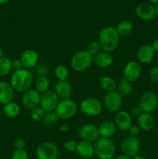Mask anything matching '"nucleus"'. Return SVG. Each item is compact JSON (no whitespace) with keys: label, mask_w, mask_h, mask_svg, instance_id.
<instances>
[{"label":"nucleus","mask_w":158,"mask_h":159,"mask_svg":"<svg viewBox=\"0 0 158 159\" xmlns=\"http://www.w3.org/2000/svg\"><path fill=\"white\" fill-rule=\"evenodd\" d=\"M122 104V96L117 91L108 92L103 97V106L108 111L116 113L120 110Z\"/></svg>","instance_id":"obj_9"},{"label":"nucleus","mask_w":158,"mask_h":159,"mask_svg":"<svg viewBox=\"0 0 158 159\" xmlns=\"http://www.w3.org/2000/svg\"><path fill=\"white\" fill-rule=\"evenodd\" d=\"M99 85H100L101 88L105 90L106 93L117 90L118 83L116 79L112 76L105 75L101 78L100 81H99Z\"/></svg>","instance_id":"obj_25"},{"label":"nucleus","mask_w":158,"mask_h":159,"mask_svg":"<svg viewBox=\"0 0 158 159\" xmlns=\"http://www.w3.org/2000/svg\"><path fill=\"white\" fill-rule=\"evenodd\" d=\"M14 147L15 149L18 150H22L24 149L26 147V141L23 138H18L14 141Z\"/></svg>","instance_id":"obj_39"},{"label":"nucleus","mask_w":158,"mask_h":159,"mask_svg":"<svg viewBox=\"0 0 158 159\" xmlns=\"http://www.w3.org/2000/svg\"><path fill=\"white\" fill-rule=\"evenodd\" d=\"M59 98L54 93V91L48 90L46 93L41 94L40 107L46 112L54 111L58 104Z\"/></svg>","instance_id":"obj_14"},{"label":"nucleus","mask_w":158,"mask_h":159,"mask_svg":"<svg viewBox=\"0 0 158 159\" xmlns=\"http://www.w3.org/2000/svg\"><path fill=\"white\" fill-rule=\"evenodd\" d=\"M114 59L111 53L106 51H100L99 54L93 57V63L101 68H106L113 64Z\"/></svg>","instance_id":"obj_20"},{"label":"nucleus","mask_w":158,"mask_h":159,"mask_svg":"<svg viewBox=\"0 0 158 159\" xmlns=\"http://www.w3.org/2000/svg\"><path fill=\"white\" fill-rule=\"evenodd\" d=\"M136 15L138 18L143 21H150L156 16L155 7L149 2H141L135 9Z\"/></svg>","instance_id":"obj_15"},{"label":"nucleus","mask_w":158,"mask_h":159,"mask_svg":"<svg viewBox=\"0 0 158 159\" xmlns=\"http://www.w3.org/2000/svg\"><path fill=\"white\" fill-rule=\"evenodd\" d=\"M15 96V91L9 82L6 81L0 82V104L6 105L12 102Z\"/></svg>","instance_id":"obj_18"},{"label":"nucleus","mask_w":158,"mask_h":159,"mask_svg":"<svg viewBox=\"0 0 158 159\" xmlns=\"http://www.w3.org/2000/svg\"><path fill=\"white\" fill-rule=\"evenodd\" d=\"M133 159H147L144 155H136L133 157Z\"/></svg>","instance_id":"obj_46"},{"label":"nucleus","mask_w":158,"mask_h":159,"mask_svg":"<svg viewBox=\"0 0 158 159\" xmlns=\"http://www.w3.org/2000/svg\"><path fill=\"white\" fill-rule=\"evenodd\" d=\"M151 47L155 53H158V39H156V40H153L151 44Z\"/></svg>","instance_id":"obj_43"},{"label":"nucleus","mask_w":158,"mask_h":159,"mask_svg":"<svg viewBox=\"0 0 158 159\" xmlns=\"http://www.w3.org/2000/svg\"><path fill=\"white\" fill-rule=\"evenodd\" d=\"M155 12H156V16H158V5H156V7H155Z\"/></svg>","instance_id":"obj_50"},{"label":"nucleus","mask_w":158,"mask_h":159,"mask_svg":"<svg viewBox=\"0 0 158 159\" xmlns=\"http://www.w3.org/2000/svg\"><path fill=\"white\" fill-rule=\"evenodd\" d=\"M11 159H29V155L24 149L22 150L15 149L12 154Z\"/></svg>","instance_id":"obj_37"},{"label":"nucleus","mask_w":158,"mask_h":159,"mask_svg":"<svg viewBox=\"0 0 158 159\" xmlns=\"http://www.w3.org/2000/svg\"><path fill=\"white\" fill-rule=\"evenodd\" d=\"M117 91L120 93L122 97L129 96L133 93V83L122 78L118 84Z\"/></svg>","instance_id":"obj_30"},{"label":"nucleus","mask_w":158,"mask_h":159,"mask_svg":"<svg viewBox=\"0 0 158 159\" xmlns=\"http://www.w3.org/2000/svg\"><path fill=\"white\" fill-rule=\"evenodd\" d=\"M115 124L116 127L122 131H128L130 127L133 125L131 116L128 112L119 110L116 113Z\"/></svg>","instance_id":"obj_17"},{"label":"nucleus","mask_w":158,"mask_h":159,"mask_svg":"<svg viewBox=\"0 0 158 159\" xmlns=\"http://www.w3.org/2000/svg\"><path fill=\"white\" fill-rule=\"evenodd\" d=\"M128 131L129 133V135L137 137L138 135H139V132H140V128H139V126L132 125L131 127H130V128L129 129Z\"/></svg>","instance_id":"obj_41"},{"label":"nucleus","mask_w":158,"mask_h":159,"mask_svg":"<svg viewBox=\"0 0 158 159\" xmlns=\"http://www.w3.org/2000/svg\"><path fill=\"white\" fill-rule=\"evenodd\" d=\"M59 117L57 116V113L55 111H50V112H46L45 114L44 119H43V122L47 125H53L55 123H57L59 120Z\"/></svg>","instance_id":"obj_34"},{"label":"nucleus","mask_w":158,"mask_h":159,"mask_svg":"<svg viewBox=\"0 0 158 159\" xmlns=\"http://www.w3.org/2000/svg\"><path fill=\"white\" fill-rule=\"evenodd\" d=\"M139 106L143 113H153L158 108V96L153 91L145 92L139 99Z\"/></svg>","instance_id":"obj_10"},{"label":"nucleus","mask_w":158,"mask_h":159,"mask_svg":"<svg viewBox=\"0 0 158 159\" xmlns=\"http://www.w3.org/2000/svg\"><path fill=\"white\" fill-rule=\"evenodd\" d=\"M33 82V74L32 71L26 68H21L14 71L10 77V82L14 91L23 93L30 89Z\"/></svg>","instance_id":"obj_1"},{"label":"nucleus","mask_w":158,"mask_h":159,"mask_svg":"<svg viewBox=\"0 0 158 159\" xmlns=\"http://www.w3.org/2000/svg\"><path fill=\"white\" fill-rule=\"evenodd\" d=\"M40 97L41 94H40L35 89H29L23 93L21 103L26 110L31 111L33 109L40 107Z\"/></svg>","instance_id":"obj_11"},{"label":"nucleus","mask_w":158,"mask_h":159,"mask_svg":"<svg viewBox=\"0 0 158 159\" xmlns=\"http://www.w3.org/2000/svg\"><path fill=\"white\" fill-rule=\"evenodd\" d=\"M77 143L76 141L72 139H69L67 140V141H64V148L66 151L69 152H76L77 150Z\"/></svg>","instance_id":"obj_36"},{"label":"nucleus","mask_w":158,"mask_h":159,"mask_svg":"<svg viewBox=\"0 0 158 159\" xmlns=\"http://www.w3.org/2000/svg\"><path fill=\"white\" fill-rule=\"evenodd\" d=\"M34 70H35V72L37 74V77H40V76H47L48 73H49L48 66L43 63L37 64L35 68H34Z\"/></svg>","instance_id":"obj_35"},{"label":"nucleus","mask_w":158,"mask_h":159,"mask_svg":"<svg viewBox=\"0 0 158 159\" xmlns=\"http://www.w3.org/2000/svg\"><path fill=\"white\" fill-rule=\"evenodd\" d=\"M138 126L145 131H150L156 126V120L151 113H143L137 117Z\"/></svg>","instance_id":"obj_23"},{"label":"nucleus","mask_w":158,"mask_h":159,"mask_svg":"<svg viewBox=\"0 0 158 159\" xmlns=\"http://www.w3.org/2000/svg\"><path fill=\"white\" fill-rule=\"evenodd\" d=\"M94 155L99 159H112L116 153V148L111 138H99L94 144Z\"/></svg>","instance_id":"obj_3"},{"label":"nucleus","mask_w":158,"mask_h":159,"mask_svg":"<svg viewBox=\"0 0 158 159\" xmlns=\"http://www.w3.org/2000/svg\"><path fill=\"white\" fill-rule=\"evenodd\" d=\"M9 0H0V5H4L9 2Z\"/></svg>","instance_id":"obj_48"},{"label":"nucleus","mask_w":158,"mask_h":159,"mask_svg":"<svg viewBox=\"0 0 158 159\" xmlns=\"http://www.w3.org/2000/svg\"><path fill=\"white\" fill-rule=\"evenodd\" d=\"M157 133H158V127H157Z\"/></svg>","instance_id":"obj_51"},{"label":"nucleus","mask_w":158,"mask_h":159,"mask_svg":"<svg viewBox=\"0 0 158 159\" xmlns=\"http://www.w3.org/2000/svg\"><path fill=\"white\" fill-rule=\"evenodd\" d=\"M54 75L58 81H68L69 70L64 65H58L54 68Z\"/></svg>","instance_id":"obj_31"},{"label":"nucleus","mask_w":158,"mask_h":159,"mask_svg":"<svg viewBox=\"0 0 158 159\" xmlns=\"http://www.w3.org/2000/svg\"><path fill=\"white\" fill-rule=\"evenodd\" d=\"M149 79L152 82H158V66L153 67L149 71Z\"/></svg>","instance_id":"obj_38"},{"label":"nucleus","mask_w":158,"mask_h":159,"mask_svg":"<svg viewBox=\"0 0 158 159\" xmlns=\"http://www.w3.org/2000/svg\"><path fill=\"white\" fill-rule=\"evenodd\" d=\"M2 56H4V52H3V50L0 48V57H2Z\"/></svg>","instance_id":"obj_49"},{"label":"nucleus","mask_w":158,"mask_h":159,"mask_svg":"<svg viewBox=\"0 0 158 159\" xmlns=\"http://www.w3.org/2000/svg\"><path fill=\"white\" fill-rule=\"evenodd\" d=\"M98 129L100 138H111L116 133V126L115 122L111 120H105L99 124Z\"/></svg>","instance_id":"obj_24"},{"label":"nucleus","mask_w":158,"mask_h":159,"mask_svg":"<svg viewBox=\"0 0 158 159\" xmlns=\"http://www.w3.org/2000/svg\"><path fill=\"white\" fill-rule=\"evenodd\" d=\"M123 79L133 83L139 80L142 75V68L139 62L131 61L125 65L122 71Z\"/></svg>","instance_id":"obj_12"},{"label":"nucleus","mask_w":158,"mask_h":159,"mask_svg":"<svg viewBox=\"0 0 158 159\" xmlns=\"http://www.w3.org/2000/svg\"><path fill=\"white\" fill-rule=\"evenodd\" d=\"M143 113V112L142 109L140 108V107H139V105L134 106V107H133V108H132L131 110L132 115H133V116H136V117H138V116L140 114H142Z\"/></svg>","instance_id":"obj_42"},{"label":"nucleus","mask_w":158,"mask_h":159,"mask_svg":"<svg viewBox=\"0 0 158 159\" xmlns=\"http://www.w3.org/2000/svg\"><path fill=\"white\" fill-rule=\"evenodd\" d=\"M58 155V147L50 141L41 143L36 150L37 159H57Z\"/></svg>","instance_id":"obj_8"},{"label":"nucleus","mask_w":158,"mask_h":159,"mask_svg":"<svg viewBox=\"0 0 158 159\" xmlns=\"http://www.w3.org/2000/svg\"><path fill=\"white\" fill-rule=\"evenodd\" d=\"M54 111L59 119L70 120L77 114V105L71 99H62L59 101Z\"/></svg>","instance_id":"obj_5"},{"label":"nucleus","mask_w":158,"mask_h":159,"mask_svg":"<svg viewBox=\"0 0 158 159\" xmlns=\"http://www.w3.org/2000/svg\"><path fill=\"white\" fill-rule=\"evenodd\" d=\"M113 159H132V158H130V157L127 156V155L122 154V155H117V156H115Z\"/></svg>","instance_id":"obj_45"},{"label":"nucleus","mask_w":158,"mask_h":159,"mask_svg":"<svg viewBox=\"0 0 158 159\" xmlns=\"http://www.w3.org/2000/svg\"><path fill=\"white\" fill-rule=\"evenodd\" d=\"M120 41V36L113 26H105L99 34L98 42L103 51L112 52L118 48Z\"/></svg>","instance_id":"obj_2"},{"label":"nucleus","mask_w":158,"mask_h":159,"mask_svg":"<svg viewBox=\"0 0 158 159\" xmlns=\"http://www.w3.org/2000/svg\"><path fill=\"white\" fill-rule=\"evenodd\" d=\"M21 109L19 104L15 102H10L3 106V113L7 117L14 119L20 115Z\"/></svg>","instance_id":"obj_26"},{"label":"nucleus","mask_w":158,"mask_h":159,"mask_svg":"<svg viewBox=\"0 0 158 159\" xmlns=\"http://www.w3.org/2000/svg\"><path fill=\"white\" fill-rule=\"evenodd\" d=\"M46 111L40 107H37L30 111V117L31 119L36 122H40V121L43 120L44 119Z\"/></svg>","instance_id":"obj_32"},{"label":"nucleus","mask_w":158,"mask_h":159,"mask_svg":"<svg viewBox=\"0 0 158 159\" xmlns=\"http://www.w3.org/2000/svg\"><path fill=\"white\" fill-rule=\"evenodd\" d=\"M103 110V104L94 97H88L81 102L80 110L88 116H99Z\"/></svg>","instance_id":"obj_6"},{"label":"nucleus","mask_w":158,"mask_h":159,"mask_svg":"<svg viewBox=\"0 0 158 159\" xmlns=\"http://www.w3.org/2000/svg\"><path fill=\"white\" fill-rule=\"evenodd\" d=\"M150 1V2L151 3V4H154V5H158V0H149Z\"/></svg>","instance_id":"obj_47"},{"label":"nucleus","mask_w":158,"mask_h":159,"mask_svg":"<svg viewBox=\"0 0 158 159\" xmlns=\"http://www.w3.org/2000/svg\"><path fill=\"white\" fill-rule=\"evenodd\" d=\"M101 50H102V48H101L99 43L94 40V41H91V43H89V44L87 47L86 51L90 55L94 57V55H96V54L100 52Z\"/></svg>","instance_id":"obj_33"},{"label":"nucleus","mask_w":158,"mask_h":159,"mask_svg":"<svg viewBox=\"0 0 158 159\" xmlns=\"http://www.w3.org/2000/svg\"><path fill=\"white\" fill-rule=\"evenodd\" d=\"M154 51L150 44H144L137 51V59L139 63L149 64L154 58Z\"/></svg>","instance_id":"obj_21"},{"label":"nucleus","mask_w":158,"mask_h":159,"mask_svg":"<svg viewBox=\"0 0 158 159\" xmlns=\"http://www.w3.org/2000/svg\"><path fill=\"white\" fill-rule=\"evenodd\" d=\"M78 135L81 141L91 143L95 142L100 138L98 127L92 124H85L82 125L78 130Z\"/></svg>","instance_id":"obj_13"},{"label":"nucleus","mask_w":158,"mask_h":159,"mask_svg":"<svg viewBox=\"0 0 158 159\" xmlns=\"http://www.w3.org/2000/svg\"><path fill=\"white\" fill-rule=\"evenodd\" d=\"M21 68H23L20 58H15L12 60V69H13L14 71H17V70L21 69Z\"/></svg>","instance_id":"obj_40"},{"label":"nucleus","mask_w":158,"mask_h":159,"mask_svg":"<svg viewBox=\"0 0 158 159\" xmlns=\"http://www.w3.org/2000/svg\"><path fill=\"white\" fill-rule=\"evenodd\" d=\"M23 68L30 70L34 68L39 62V54L33 49H27L23 51L20 57Z\"/></svg>","instance_id":"obj_16"},{"label":"nucleus","mask_w":158,"mask_h":159,"mask_svg":"<svg viewBox=\"0 0 158 159\" xmlns=\"http://www.w3.org/2000/svg\"><path fill=\"white\" fill-rule=\"evenodd\" d=\"M140 146L141 143L138 137L128 135L122 139L120 147L123 155L133 158L135 155H138Z\"/></svg>","instance_id":"obj_7"},{"label":"nucleus","mask_w":158,"mask_h":159,"mask_svg":"<svg viewBox=\"0 0 158 159\" xmlns=\"http://www.w3.org/2000/svg\"><path fill=\"white\" fill-rule=\"evenodd\" d=\"M72 92V87L68 81H57L54 86V93L60 100L70 99Z\"/></svg>","instance_id":"obj_19"},{"label":"nucleus","mask_w":158,"mask_h":159,"mask_svg":"<svg viewBox=\"0 0 158 159\" xmlns=\"http://www.w3.org/2000/svg\"><path fill=\"white\" fill-rule=\"evenodd\" d=\"M71 66L77 72H82L88 70L93 64V57L86 50L76 51L71 59Z\"/></svg>","instance_id":"obj_4"},{"label":"nucleus","mask_w":158,"mask_h":159,"mask_svg":"<svg viewBox=\"0 0 158 159\" xmlns=\"http://www.w3.org/2000/svg\"><path fill=\"white\" fill-rule=\"evenodd\" d=\"M50 80L47 76H40L37 77L35 82V89L40 94L46 93L49 90Z\"/></svg>","instance_id":"obj_27"},{"label":"nucleus","mask_w":158,"mask_h":159,"mask_svg":"<svg viewBox=\"0 0 158 159\" xmlns=\"http://www.w3.org/2000/svg\"><path fill=\"white\" fill-rule=\"evenodd\" d=\"M12 70V60L6 56L0 57V77L7 76Z\"/></svg>","instance_id":"obj_29"},{"label":"nucleus","mask_w":158,"mask_h":159,"mask_svg":"<svg viewBox=\"0 0 158 159\" xmlns=\"http://www.w3.org/2000/svg\"><path fill=\"white\" fill-rule=\"evenodd\" d=\"M116 29L120 37H126L133 32V25L128 20H123L117 25Z\"/></svg>","instance_id":"obj_28"},{"label":"nucleus","mask_w":158,"mask_h":159,"mask_svg":"<svg viewBox=\"0 0 158 159\" xmlns=\"http://www.w3.org/2000/svg\"><path fill=\"white\" fill-rule=\"evenodd\" d=\"M59 130H60V131L62 132V133H67V132L69 131L70 128L68 125H62L60 126Z\"/></svg>","instance_id":"obj_44"},{"label":"nucleus","mask_w":158,"mask_h":159,"mask_svg":"<svg viewBox=\"0 0 158 159\" xmlns=\"http://www.w3.org/2000/svg\"><path fill=\"white\" fill-rule=\"evenodd\" d=\"M76 152L82 158L89 159L92 158L94 155V144L91 142H88V141H79L77 143Z\"/></svg>","instance_id":"obj_22"}]
</instances>
